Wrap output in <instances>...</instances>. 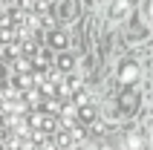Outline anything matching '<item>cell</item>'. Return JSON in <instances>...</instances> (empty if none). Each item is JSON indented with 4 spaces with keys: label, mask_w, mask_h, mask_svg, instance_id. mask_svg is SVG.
<instances>
[{
    "label": "cell",
    "mask_w": 153,
    "mask_h": 150,
    "mask_svg": "<svg viewBox=\"0 0 153 150\" xmlns=\"http://www.w3.org/2000/svg\"><path fill=\"white\" fill-rule=\"evenodd\" d=\"M29 121H32V127L38 130V133H49V136H52V130H55V118L46 116V113H41V116H32Z\"/></svg>",
    "instance_id": "6da1fadb"
},
{
    "label": "cell",
    "mask_w": 153,
    "mask_h": 150,
    "mask_svg": "<svg viewBox=\"0 0 153 150\" xmlns=\"http://www.w3.org/2000/svg\"><path fill=\"white\" fill-rule=\"evenodd\" d=\"M127 12H130V0H116L110 9V20H124Z\"/></svg>",
    "instance_id": "7a4b0ae2"
},
{
    "label": "cell",
    "mask_w": 153,
    "mask_h": 150,
    "mask_svg": "<svg viewBox=\"0 0 153 150\" xmlns=\"http://www.w3.org/2000/svg\"><path fill=\"white\" fill-rule=\"evenodd\" d=\"M119 78H121V84H133V81L139 78V67H136V64H124Z\"/></svg>",
    "instance_id": "3957f363"
},
{
    "label": "cell",
    "mask_w": 153,
    "mask_h": 150,
    "mask_svg": "<svg viewBox=\"0 0 153 150\" xmlns=\"http://www.w3.org/2000/svg\"><path fill=\"white\" fill-rule=\"evenodd\" d=\"M142 147H145V144H142V136L133 133V136L127 139V150H142Z\"/></svg>",
    "instance_id": "277c9868"
},
{
    "label": "cell",
    "mask_w": 153,
    "mask_h": 150,
    "mask_svg": "<svg viewBox=\"0 0 153 150\" xmlns=\"http://www.w3.org/2000/svg\"><path fill=\"white\" fill-rule=\"evenodd\" d=\"M81 121H84V124L93 121V107H90V104H81Z\"/></svg>",
    "instance_id": "5b68a950"
},
{
    "label": "cell",
    "mask_w": 153,
    "mask_h": 150,
    "mask_svg": "<svg viewBox=\"0 0 153 150\" xmlns=\"http://www.w3.org/2000/svg\"><path fill=\"white\" fill-rule=\"evenodd\" d=\"M52 43H55V46H58V49H64V46H67V35H61V32H55V35H52Z\"/></svg>",
    "instance_id": "8992f818"
},
{
    "label": "cell",
    "mask_w": 153,
    "mask_h": 150,
    "mask_svg": "<svg viewBox=\"0 0 153 150\" xmlns=\"http://www.w3.org/2000/svg\"><path fill=\"white\" fill-rule=\"evenodd\" d=\"M72 67V58H69V55H64V58H61V69H69Z\"/></svg>",
    "instance_id": "52a82bcc"
},
{
    "label": "cell",
    "mask_w": 153,
    "mask_h": 150,
    "mask_svg": "<svg viewBox=\"0 0 153 150\" xmlns=\"http://www.w3.org/2000/svg\"><path fill=\"white\" fill-rule=\"evenodd\" d=\"M147 20H150V23H153V3H150V6H147Z\"/></svg>",
    "instance_id": "ba28073f"
},
{
    "label": "cell",
    "mask_w": 153,
    "mask_h": 150,
    "mask_svg": "<svg viewBox=\"0 0 153 150\" xmlns=\"http://www.w3.org/2000/svg\"><path fill=\"white\" fill-rule=\"evenodd\" d=\"M95 150H116V147H110V144H101V147H95Z\"/></svg>",
    "instance_id": "9c48e42d"
}]
</instances>
